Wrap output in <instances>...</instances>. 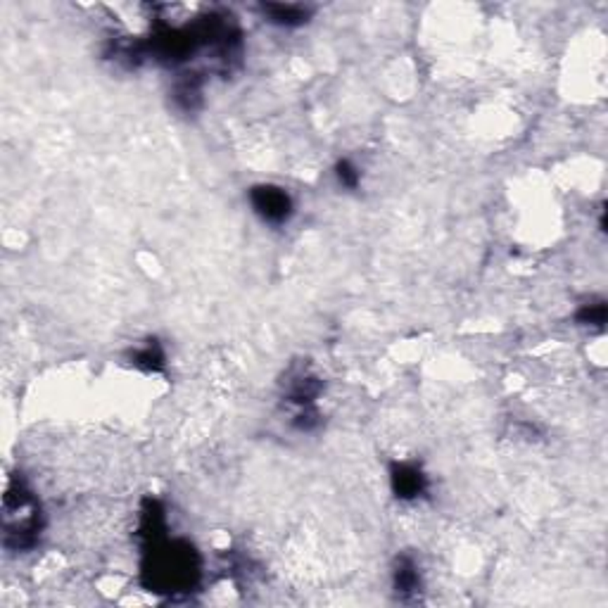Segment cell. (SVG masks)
I'll return each mask as SVG.
<instances>
[{
  "label": "cell",
  "mask_w": 608,
  "mask_h": 608,
  "mask_svg": "<svg viewBox=\"0 0 608 608\" xmlns=\"http://www.w3.org/2000/svg\"><path fill=\"white\" fill-rule=\"evenodd\" d=\"M252 205H255V209L271 223H283L290 216V209H292V202L290 198H288V193L274 186L255 188V191H252Z\"/></svg>",
  "instance_id": "cell-1"
},
{
  "label": "cell",
  "mask_w": 608,
  "mask_h": 608,
  "mask_svg": "<svg viewBox=\"0 0 608 608\" xmlns=\"http://www.w3.org/2000/svg\"><path fill=\"white\" fill-rule=\"evenodd\" d=\"M394 489L399 492V497H418L423 492V475L416 468L399 466V470L394 473Z\"/></svg>",
  "instance_id": "cell-2"
},
{
  "label": "cell",
  "mask_w": 608,
  "mask_h": 608,
  "mask_svg": "<svg viewBox=\"0 0 608 608\" xmlns=\"http://www.w3.org/2000/svg\"><path fill=\"white\" fill-rule=\"evenodd\" d=\"M264 13L281 27H295L306 22V10L299 5H264Z\"/></svg>",
  "instance_id": "cell-3"
},
{
  "label": "cell",
  "mask_w": 608,
  "mask_h": 608,
  "mask_svg": "<svg viewBox=\"0 0 608 608\" xmlns=\"http://www.w3.org/2000/svg\"><path fill=\"white\" fill-rule=\"evenodd\" d=\"M418 584V572L414 565L406 561V563H401V568L397 570V587L401 589V592H411V589H416Z\"/></svg>",
  "instance_id": "cell-4"
},
{
  "label": "cell",
  "mask_w": 608,
  "mask_h": 608,
  "mask_svg": "<svg viewBox=\"0 0 608 608\" xmlns=\"http://www.w3.org/2000/svg\"><path fill=\"white\" fill-rule=\"evenodd\" d=\"M164 362L162 352L157 350V345H147L143 352H138V357H135V364H143L147 366V369H157L159 364Z\"/></svg>",
  "instance_id": "cell-5"
},
{
  "label": "cell",
  "mask_w": 608,
  "mask_h": 608,
  "mask_svg": "<svg viewBox=\"0 0 608 608\" xmlns=\"http://www.w3.org/2000/svg\"><path fill=\"white\" fill-rule=\"evenodd\" d=\"M338 179H340L342 186L354 188V186H357V181H359V174H357V169H354L350 162H342L338 167Z\"/></svg>",
  "instance_id": "cell-6"
}]
</instances>
